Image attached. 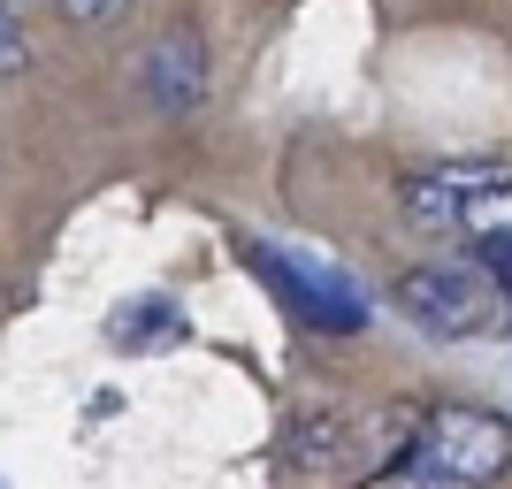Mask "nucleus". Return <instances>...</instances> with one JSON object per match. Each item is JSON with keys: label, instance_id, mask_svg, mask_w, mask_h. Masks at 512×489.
I'll list each match as a JSON object with an SVG mask.
<instances>
[{"label": "nucleus", "instance_id": "1", "mask_svg": "<svg viewBox=\"0 0 512 489\" xmlns=\"http://www.w3.org/2000/svg\"><path fill=\"white\" fill-rule=\"evenodd\" d=\"M512 467V421L490 405H444L398 451V474L413 489H490Z\"/></svg>", "mask_w": 512, "mask_h": 489}, {"label": "nucleus", "instance_id": "2", "mask_svg": "<svg viewBox=\"0 0 512 489\" xmlns=\"http://www.w3.org/2000/svg\"><path fill=\"white\" fill-rule=\"evenodd\" d=\"M398 214L428 237H490L512 230V161L467 153V161H436L398 184Z\"/></svg>", "mask_w": 512, "mask_h": 489}, {"label": "nucleus", "instance_id": "3", "mask_svg": "<svg viewBox=\"0 0 512 489\" xmlns=\"http://www.w3.org/2000/svg\"><path fill=\"white\" fill-rule=\"evenodd\" d=\"M398 314L421 329V337H444V344H467V337H497L512 321V298L505 283L482 268V260H428V268H406L398 276Z\"/></svg>", "mask_w": 512, "mask_h": 489}, {"label": "nucleus", "instance_id": "4", "mask_svg": "<svg viewBox=\"0 0 512 489\" xmlns=\"http://www.w3.org/2000/svg\"><path fill=\"white\" fill-rule=\"evenodd\" d=\"M146 100H153V115H192L207 100V39H199L192 16L169 23L146 46Z\"/></svg>", "mask_w": 512, "mask_h": 489}, {"label": "nucleus", "instance_id": "5", "mask_svg": "<svg viewBox=\"0 0 512 489\" xmlns=\"http://www.w3.org/2000/svg\"><path fill=\"white\" fill-rule=\"evenodd\" d=\"M253 260L268 268L276 298H291L306 321H321V329H360V298H352V291H314V276H306V268H291V260H276V253H260V245H253Z\"/></svg>", "mask_w": 512, "mask_h": 489}, {"label": "nucleus", "instance_id": "6", "mask_svg": "<svg viewBox=\"0 0 512 489\" xmlns=\"http://www.w3.org/2000/svg\"><path fill=\"white\" fill-rule=\"evenodd\" d=\"M23 62H31V39H23V16H16V0H0V77H16Z\"/></svg>", "mask_w": 512, "mask_h": 489}, {"label": "nucleus", "instance_id": "7", "mask_svg": "<svg viewBox=\"0 0 512 489\" xmlns=\"http://www.w3.org/2000/svg\"><path fill=\"white\" fill-rule=\"evenodd\" d=\"M123 8H130V0H62V16H69V23H115Z\"/></svg>", "mask_w": 512, "mask_h": 489}]
</instances>
